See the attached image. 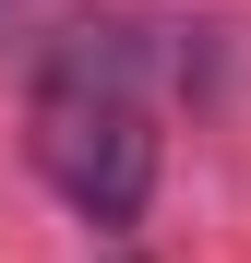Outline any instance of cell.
<instances>
[{"mask_svg":"<svg viewBox=\"0 0 251 263\" xmlns=\"http://www.w3.org/2000/svg\"><path fill=\"white\" fill-rule=\"evenodd\" d=\"M24 156L84 228H132L156 203V48H144V24H72L36 60Z\"/></svg>","mask_w":251,"mask_h":263,"instance_id":"cell-1","label":"cell"},{"mask_svg":"<svg viewBox=\"0 0 251 263\" xmlns=\"http://www.w3.org/2000/svg\"><path fill=\"white\" fill-rule=\"evenodd\" d=\"M12 12H24V0H0V24H12Z\"/></svg>","mask_w":251,"mask_h":263,"instance_id":"cell-2","label":"cell"}]
</instances>
